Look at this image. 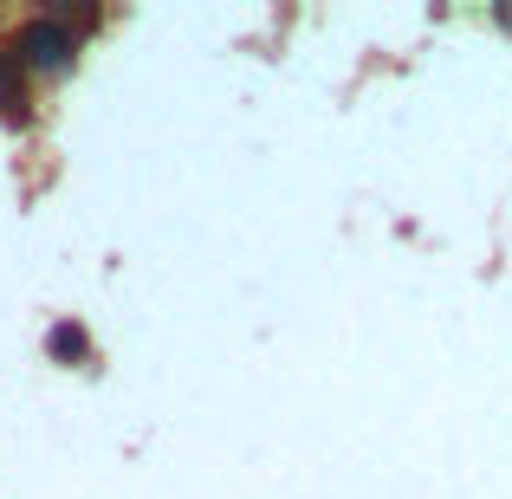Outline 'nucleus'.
I'll return each mask as SVG.
<instances>
[{"label": "nucleus", "mask_w": 512, "mask_h": 499, "mask_svg": "<svg viewBox=\"0 0 512 499\" xmlns=\"http://www.w3.org/2000/svg\"><path fill=\"white\" fill-rule=\"evenodd\" d=\"M7 52H13L20 72H52V78H59V72H72V59H78V33L39 13V20H26L20 33H13Z\"/></svg>", "instance_id": "obj_1"}, {"label": "nucleus", "mask_w": 512, "mask_h": 499, "mask_svg": "<svg viewBox=\"0 0 512 499\" xmlns=\"http://www.w3.org/2000/svg\"><path fill=\"white\" fill-rule=\"evenodd\" d=\"M46 357L52 363H85L91 357V331L78 325V318H59V325L46 331Z\"/></svg>", "instance_id": "obj_2"}]
</instances>
